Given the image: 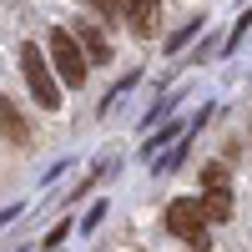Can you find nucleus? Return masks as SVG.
<instances>
[{
    "mask_svg": "<svg viewBox=\"0 0 252 252\" xmlns=\"http://www.w3.org/2000/svg\"><path fill=\"white\" fill-rule=\"evenodd\" d=\"M46 61H51V71H56L61 86H71V91L86 86L91 61L81 56V46H76V35H71V31H51V40H46Z\"/></svg>",
    "mask_w": 252,
    "mask_h": 252,
    "instance_id": "nucleus-1",
    "label": "nucleus"
},
{
    "mask_svg": "<svg viewBox=\"0 0 252 252\" xmlns=\"http://www.w3.org/2000/svg\"><path fill=\"white\" fill-rule=\"evenodd\" d=\"M20 76H26V86H31V96H35V106H46V111L61 106V81H56V71H51L46 51L31 46V40L20 46Z\"/></svg>",
    "mask_w": 252,
    "mask_h": 252,
    "instance_id": "nucleus-2",
    "label": "nucleus"
},
{
    "mask_svg": "<svg viewBox=\"0 0 252 252\" xmlns=\"http://www.w3.org/2000/svg\"><path fill=\"white\" fill-rule=\"evenodd\" d=\"M202 217L207 227H217V222H232V182H227V166L222 161H207L202 166Z\"/></svg>",
    "mask_w": 252,
    "mask_h": 252,
    "instance_id": "nucleus-3",
    "label": "nucleus"
},
{
    "mask_svg": "<svg viewBox=\"0 0 252 252\" xmlns=\"http://www.w3.org/2000/svg\"><path fill=\"white\" fill-rule=\"evenodd\" d=\"M166 232H172V237H182L187 247H197V252H207V247H212L207 217H202V207H197L192 197H177L172 207H166Z\"/></svg>",
    "mask_w": 252,
    "mask_h": 252,
    "instance_id": "nucleus-4",
    "label": "nucleus"
},
{
    "mask_svg": "<svg viewBox=\"0 0 252 252\" xmlns=\"http://www.w3.org/2000/svg\"><path fill=\"white\" fill-rule=\"evenodd\" d=\"M71 35H76V46H81V56H86L91 66H111V40H106V31H101L96 20H76Z\"/></svg>",
    "mask_w": 252,
    "mask_h": 252,
    "instance_id": "nucleus-5",
    "label": "nucleus"
},
{
    "mask_svg": "<svg viewBox=\"0 0 252 252\" xmlns=\"http://www.w3.org/2000/svg\"><path fill=\"white\" fill-rule=\"evenodd\" d=\"M116 15L131 26V35H152L157 15H161V0H116Z\"/></svg>",
    "mask_w": 252,
    "mask_h": 252,
    "instance_id": "nucleus-6",
    "label": "nucleus"
},
{
    "mask_svg": "<svg viewBox=\"0 0 252 252\" xmlns=\"http://www.w3.org/2000/svg\"><path fill=\"white\" fill-rule=\"evenodd\" d=\"M0 136L15 141V146H26V141H31V126H26V116L15 111V101H10V96H0Z\"/></svg>",
    "mask_w": 252,
    "mask_h": 252,
    "instance_id": "nucleus-7",
    "label": "nucleus"
},
{
    "mask_svg": "<svg viewBox=\"0 0 252 252\" xmlns=\"http://www.w3.org/2000/svg\"><path fill=\"white\" fill-rule=\"evenodd\" d=\"M197 26H202V20H192V26H182V31H177L172 40H166V46H172V51H182V46H187V40H192V35H197Z\"/></svg>",
    "mask_w": 252,
    "mask_h": 252,
    "instance_id": "nucleus-8",
    "label": "nucleus"
},
{
    "mask_svg": "<svg viewBox=\"0 0 252 252\" xmlns=\"http://www.w3.org/2000/svg\"><path fill=\"white\" fill-rule=\"evenodd\" d=\"M101 217H106V202H96V207H91V212H86V222H81V232H91V227H96Z\"/></svg>",
    "mask_w": 252,
    "mask_h": 252,
    "instance_id": "nucleus-9",
    "label": "nucleus"
},
{
    "mask_svg": "<svg viewBox=\"0 0 252 252\" xmlns=\"http://www.w3.org/2000/svg\"><path fill=\"white\" fill-rule=\"evenodd\" d=\"M86 5H91L96 15H106V20H111V10H116V0H86Z\"/></svg>",
    "mask_w": 252,
    "mask_h": 252,
    "instance_id": "nucleus-10",
    "label": "nucleus"
}]
</instances>
